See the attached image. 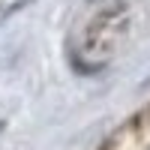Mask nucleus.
Listing matches in <instances>:
<instances>
[{"label": "nucleus", "instance_id": "f257e3e1", "mask_svg": "<svg viewBox=\"0 0 150 150\" xmlns=\"http://www.w3.org/2000/svg\"><path fill=\"white\" fill-rule=\"evenodd\" d=\"M144 0H87L72 27V57L84 69H99L117 57L141 24Z\"/></svg>", "mask_w": 150, "mask_h": 150}]
</instances>
